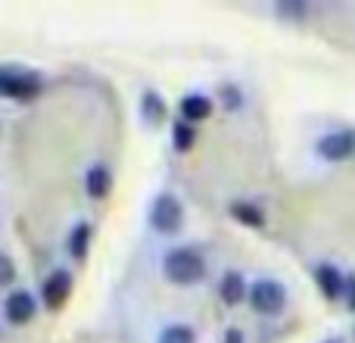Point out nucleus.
<instances>
[{"mask_svg": "<svg viewBox=\"0 0 355 343\" xmlns=\"http://www.w3.org/2000/svg\"><path fill=\"white\" fill-rule=\"evenodd\" d=\"M162 271H166V278L175 284H196L206 275V262H202V256L196 250L178 246V250H172L162 259Z\"/></svg>", "mask_w": 355, "mask_h": 343, "instance_id": "obj_1", "label": "nucleus"}, {"mask_svg": "<svg viewBox=\"0 0 355 343\" xmlns=\"http://www.w3.org/2000/svg\"><path fill=\"white\" fill-rule=\"evenodd\" d=\"M250 303H252V309H256V312L277 315L284 306H287V290H284L277 281H271V278H262V281L252 284Z\"/></svg>", "mask_w": 355, "mask_h": 343, "instance_id": "obj_2", "label": "nucleus"}, {"mask_svg": "<svg viewBox=\"0 0 355 343\" xmlns=\"http://www.w3.org/2000/svg\"><path fill=\"white\" fill-rule=\"evenodd\" d=\"M181 219H184L181 203H178L172 194H159L153 200V209H150V225H153L156 231L172 234V231L181 228Z\"/></svg>", "mask_w": 355, "mask_h": 343, "instance_id": "obj_3", "label": "nucleus"}, {"mask_svg": "<svg viewBox=\"0 0 355 343\" xmlns=\"http://www.w3.org/2000/svg\"><path fill=\"white\" fill-rule=\"evenodd\" d=\"M318 153L331 162H340V160H349L355 153V131H331L318 141Z\"/></svg>", "mask_w": 355, "mask_h": 343, "instance_id": "obj_4", "label": "nucleus"}, {"mask_svg": "<svg viewBox=\"0 0 355 343\" xmlns=\"http://www.w3.org/2000/svg\"><path fill=\"white\" fill-rule=\"evenodd\" d=\"M41 91L37 78L31 75H16V72H0V94L3 97H12V100H28Z\"/></svg>", "mask_w": 355, "mask_h": 343, "instance_id": "obj_5", "label": "nucleus"}, {"mask_svg": "<svg viewBox=\"0 0 355 343\" xmlns=\"http://www.w3.org/2000/svg\"><path fill=\"white\" fill-rule=\"evenodd\" d=\"M315 281H318L321 294H324L327 300H340V296L346 294V278H343V271H340L337 265H331V262H321L318 269H315Z\"/></svg>", "mask_w": 355, "mask_h": 343, "instance_id": "obj_6", "label": "nucleus"}, {"mask_svg": "<svg viewBox=\"0 0 355 343\" xmlns=\"http://www.w3.org/2000/svg\"><path fill=\"white\" fill-rule=\"evenodd\" d=\"M3 312L12 325H25V321L35 315V300H31V294H25V290H16V294H10Z\"/></svg>", "mask_w": 355, "mask_h": 343, "instance_id": "obj_7", "label": "nucleus"}, {"mask_svg": "<svg viewBox=\"0 0 355 343\" xmlns=\"http://www.w3.org/2000/svg\"><path fill=\"white\" fill-rule=\"evenodd\" d=\"M69 296V271H53V275L44 281V300L50 306H60Z\"/></svg>", "mask_w": 355, "mask_h": 343, "instance_id": "obj_8", "label": "nucleus"}, {"mask_svg": "<svg viewBox=\"0 0 355 343\" xmlns=\"http://www.w3.org/2000/svg\"><path fill=\"white\" fill-rule=\"evenodd\" d=\"M243 294H246L243 275H240V271H227V275L221 278V300H225L227 306H237V303L243 300Z\"/></svg>", "mask_w": 355, "mask_h": 343, "instance_id": "obj_9", "label": "nucleus"}, {"mask_svg": "<svg viewBox=\"0 0 355 343\" xmlns=\"http://www.w3.org/2000/svg\"><path fill=\"white\" fill-rule=\"evenodd\" d=\"M209 110H212V103H209L202 94H187V97L181 100V112L184 119H193V122H200V119L209 116Z\"/></svg>", "mask_w": 355, "mask_h": 343, "instance_id": "obj_10", "label": "nucleus"}, {"mask_svg": "<svg viewBox=\"0 0 355 343\" xmlns=\"http://www.w3.org/2000/svg\"><path fill=\"white\" fill-rule=\"evenodd\" d=\"M106 190H110V172L103 166H94L87 172V194L91 196H103Z\"/></svg>", "mask_w": 355, "mask_h": 343, "instance_id": "obj_11", "label": "nucleus"}, {"mask_svg": "<svg viewBox=\"0 0 355 343\" xmlns=\"http://www.w3.org/2000/svg\"><path fill=\"white\" fill-rule=\"evenodd\" d=\"M87 237H91V225H85V221H81V225L72 231V237H69V250H72L78 259L85 256V250H87Z\"/></svg>", "mask_w": 355, "mask_h": 343, "instance_id": "obj_12", "label": "nucleus"}, {"mask_svg": "<svg viewBox=\"0 0 355 343\" xmlns=\"http://www.w3.org/2000/svg\"><path fill=\"white\" fill-rule=\"evenodd\" d=\"M159 343H193V331L187 325H172L159 334Z\"/></svg>", "mask_w": 355, "mask_h": 343, "instance_id": "obj_13", "label": "nucleus"}, {"mask_svg": "<svg viewBox=\"0 0 355 343\" xmlns=\"http://www.w3.org/2000/svg\"><path fill=\"white\" fill-rule=\"evenodd\" d=\"M231 212L237 215V219H243L246 225H256V228L262 225V212H259L256 206H250V203H234V206H231Z\"/></svg>", "mask_w": 355, "mask_h": 343, "instance_id": "obj_14", "label": "nucleus"}, {"mask_svg": "<svg viewBox=\"0 0 355 343\" xmlns=\"http://www.w3.org/2000/svg\"><path fill=\"white\" fill-rule=\"evenodd\" d=\"M190 144H193V125L178 122V125H175V147H178V150H187Z\"/></svg>", "mask_w": 355, "mask_h": 343, "instance_id": "obj_15", "label": "nucleus"}, {"mask_svg": "<svg viewBox=\"0 0 355 343\" xmlns=\"http://www.w3.org/2000/svg\"><path fill=\"white\" fill-rule=\"evenodd\" d=\"M144 110H147L150 119H159V112H162L159 97H156V94H147V97H144Z\"/></svg>", "mask_w": 355, "mask_h": 343, "instance_id": "obj_16", "label": "nucleus"}, {"mask_svg": "<svg viewBox=\"0 0 355 343\" xmlns=\"http://www.w3.org/2000/svg\"><path fill=\"white\" fill-rule=\"evenodd\" d=\"M346 303H349V309H352V312H355V275H349V278H346Z\"/></svg>", "mask_w": 355, "mask_h": 343, "instance_id": "obj_17", "label": "nucleus"}, {"mask_svg": "<svg viewBox=\"0 0 355 343\" xmlns=\"http://www.w3.org/2000/svg\"><path fill=\"white\" fill-rule=\"evenodd\" d=\"M12 278V265L6 259H0V281H10Z\"/></svg>", "mask_w": 355, "mask_h": 343, "instance_id": "obj_18", "label": "nucleus"}, {"mask_svg": "<svg viewBox=\"0 0 355 343\" xmlns=\"http://www.w3.org/2000/svg\"><path fill=\"white\" fill-rule=\"evenodd\" d=\"M225 343H243V334H240V331H227L225 334Z\"/></svg>", "mask_w": 355, "mask_h": 343, "instance_id": "obj_19", "label": "nucleus"}, {"mask_svg": "<svg viewBox=\"0 0 355 343\" xmlns=\"http://www.w3.org/2000/svg\"><path fill=\"white\" fill-rule=\"evenodd\" d=\"M324 343H343V340H340V337H331V340H324Z\"/></svg>", "mask_w": 355, "mask_h": 343, "instance_id": "obj_20", "label": "nucleus"}]
</instances>
